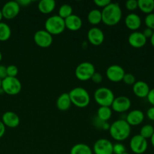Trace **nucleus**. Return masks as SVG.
Wrapping results in <instances>:
<instances>
[{
    "instance_id": "obj_29",
    "label": "nucleus",
    "mask_w": 154,
    "mask_h": 154,
    "mask_svg": "<svg viewBox=\"0 0 154 154\" xmlns=\"http://www.w3.org/2000/svg\"><path fill=\"white\" fill-rule=\"evenodd\" d=\"M154 133V128L152 125L150 124H146L141 127V130H140L139 135L142 136L143 138L145 139H148L152 137V135Z\"/></svg>"
},
{
    "instance_id": "obj_12",
    "label": "nucleus",
    "mask_w": 154,
    "mask_h": 154,
    "mask_svg": "<svg viewBox=\"0 0 154 154\" xmlns=\"http://www.w3.org/2000/svg\"><path fill=\"white\" fill-rule=\"evenodd\" d=\"M125 72L124 69L119 65H111L106 70V76L110 81L118 83L123 81Z\"/></svg>"
},
{
    "instance_id": "obj_21",
    "label": "nucleus",
    "mask_w": 154,
    "mask_h": 154,
    "mask_svg": "<svg viewBox=\"0 0 154 154\" xmlns=\"http://www.w3.org/2000/svg\"><path fill=\"white\" fill-rule=\"evenodd\" d=\"M57 108L58 110L61 111H66L71 108V105H72L71 102L70 97H69V93H62L57 99Z\"/></svg>"
},
{
    "instance_id": "obj_13",
    "label": "nucleus",
    "mask_w": 154,
    "mask_h": 154,
    "mask_svg": "<svg viewBox=\"0 0 154 154\" xmlns=\"http://www.w3.org/2000/svg\"><path fill=\"white\" fill-rule=\"evenodd\" d=\"M113 145L109 140L100 138L93 144V151L95 154H113Z\"/></svg>"
},
{
    "instance_id": "obj_8",
    "label": "nucleus",
    "mask_w": 154,
    "mask_h": 154,
    "mask_svg": "<svg viewBox=\"0 0 154 154\" xmlns=\"http://www.w3.org/2000/svg\"><path fill=\"white\" fill-rule=\"evenodd\" d=\"M33 39L37 46L42 48H48L52 45L53 43V35L45 29L38 30L35 32Z\"/></svg>"
},
{
    "instance_id": "obj_43",
    "label": "nucleus",
    "mask_w": 154,
    "mask_h": 154,
    "mask_svg": "<svg viewBox=\"0 0 154 154\" xmlns=\"http://www.w3.org/2000/svg\"><path fill=\"white\" fill-rule=\"evenodd\" d=\"M150 43H151L152 46L154 47V31H153V35H152V37L150 38Z\"/></svg>"
},
{
    "instance_id": "obj_28",
    "label": "nucleus",
    "mask_w": 154,
    "mask_h": 154,
    "mask_svg": "<svg viewBox=\"0 0 154 154\" xmlns=\"http://www.w3.org/2000/svg\"><path fill=\"white\" fill-rule=\"evenodd\" d=\"M72 14H73V8L72 6L69 4H63L59 8V12L57 15L65 20Z\"/></svg>"
},
{
    "instance_id": "obj_14",
    "label": "nucleus",
    "mask_w": 154,
    "mask_h": 154,
    "mask_svg": "<svg viewBox=\"0 0 154 154\" xmlns=\"http://www.w3.org/2000/svg\"><path fill=\"white\" fill-rule=\"evenodd\" d=\"M87 39L91 45L99 46L105 41V34L99 27L93 26L87 32Z\"/></svg>"
},
{
    "instance_id": "obj_22",
    "label": "nucleus",
    "mask_w": 154,
    "mask_h": 154,
    "mask_svg": "<svg viewBox=\"0 0 154 154\" xmlns=\"http://www.w3.org/2000/svg\"><path fill=\"white\" fill-rule=\"evenodd\" d=\"M56 5L54 0H41L38 4V9L42 14H49L54 11Z\"/></svg>"
},
{
    "instance_id": "obj_33",
    "label": "nucleus",
    "mask_w": 154,
    "mask_h": 154,
    "mask_svg": "<svg viewBox=\"0 0 154 154\" xmlns=\"http://www.w3.org/2000/svg\"><path fill=\"white\" fill-rule=\"evenodd\" d=\"M18 75V69L14 65H10L7 66V77L17 78Z\"/></svg>"
},
{
    "instance_id": "obj_2",
    "label": "nucleus",
    "mask_w": 154,
    "mask_h": 154,
    "mask_svg": "<svg viewBox=\"0 0 154 154\" xmlns=\"http://www.w3.org/2000/svg\"><path fill=\"white\" fill-rule=\"evenodd\" d=\"M131 126L126 120L120 119L110 125L109 133L111 138L117 141H123L127 139L131 134Z\"/></svg>"
},
{
    "instance_id": "obj_37",
    "label": "nucleus",
    "mask_w": 154,
    "mask_h": 154,
    "mask_svg": "<svg viewBox=\"0 0 154 154\" xmlns=\"http://www.w3.org/2000/svg\"><path fill=\"white\" fill-rule=\"evenodd\" d=\"M7 77V67L0 65V79L3 80Z\"/></svg>"
},
{
    "instance_id": "obj_36",
    "label": "nucleus",
    "mask_w": 154,
    "mask_h": 154,
    "mask_svg": "<svg viewBox=\"0 0 154 154\" xmlns=\"http://www.w3.org/2000/svg\"><path fill=\"white\" fill-rule=\"evenodd\" d=\"M90 80H92V81L95 83V84H100L102 81V75L100 73H99V72H96L93 74Z\"/></svg>"
},
{
    "instance_id": "obj_6",
    "label": "nucleus",
    "mask_w": 154,
    "mask_h": 154,
    "mask_svg": "<svg viewBox=\"0 0 154 154\" xmlns=\"http://www.w3.org/2000/svg\"><path fill=\"white\" fill-rule=\"evenodd\" d=\"M2 90L3 93L10 96H15L20 93L22 90V84L17 78L6 77L2 80Z\"/></svg>"
},
{
    "instance_id": "obj_39",
    "label": "nucleus",
    "mask_w": 154,
    "mask_h": 154,
    "mask_svg": "<svg viewBox=\"0 0 154 154\" xmlns=\"http://www.w3.org/2000/svg\"><path fill=\"white\" fill-rule=\"evenodd\" d=\"M143 35H144V37L146 38H150L153 35V30H152L151 29H149V28H146L144 29V31L142 32Z\"/></svg>"
},
{
    "instance_id": "obj_31",
    "label": "nucleus",
    "mask_w": 154,
    "mask_h": 154,
    "mask_svg": "<svg viewBox=\"0 0 154 154\" xmlns=\"http://www.w3.org/2000/svg\"><path fill=\"white\" fill-rule=\"evenodd\" d=\"M144 23L147 26V28L151 29L154 31V13L149 14L144 18Z\"/></svg>"
},
{
    "instance_id": "obj_46",
    "label": "nucleus",
    "mask_w": 154,
    "mask_h": 154,
    "mask_svg": "<svg viewBox=\"0 0 154 154\" xmlns=\"http://www.w3.org/2000/svg\"><path fill=\"white\" fill-rule=\"evenodd\" d=\"M2 52L0 51V62L2 61Z\"/></svg>"
},
{
    "instance_id": "obj_49",
    "label": "nucleus",
    "mask_w": 154,
    "mask_h": 154,
    "mask_svg": "<svg viewBox=\"0 0 154 154\" xmlns=\"http://www.w3.org/2000/svg\"><path fill=\"white\" fill-rule=\"evenodd\" d=\"M153 13H154V11H153Z\"/></svg>"
},
{
    "instance_id": "obj_4",
    "label": "nucleus",
    "mask_w": 154,
    "mask_h": 154,
    "mask_svg": "<svg viewBox=\"0 0 154 154\" xmlns=\"http://www.w3.org/2000/svg\"><path fill=\"white\" fill-rule=\"evenodd\" d=\"M45 29L52 35L61 34L66 29L65 20L59 15L49 17L45 23Z\"/></svg>"
},
{
    "instance_id": "obj_35",
    "label": "nucleus",
    "mask_w": 154,
    "mask_h": 154,
    "mask_svg": "<svg viewBox=\"0 0 154 154\" xmlns=\"http://www.w3.org/2000/svg\"><path fill=\"white\" fill-rule=\"evenodd\" d=\"M93 2L96 6H98L99 8H102L103 9L104 8L108 6L111 2L110 0H95Z\"/></svg>"
},
{
    "instance_id": "obj_3",
    "label": "nucleus",
    "mask_w": 154,
    "mask_h": 154,
    "mask_svg": "<svg viewBox=\"0 0 154 154\" xmlns=\"http://www.w3.org/2000/svg\"><path fill=\"white\" fill-rule=\"evenodd\" d=\"M72 104L80 108H86L90 102V96L86 89L83 87H75L69 93Z\"/></svg>"
},
{
    "instance_id": "obj_16",
    "label": "nucleus",
    "mask_w": 154,
    "mask_h": 154,
    "mask_svg": "<svg viewBox=\"0 0 154 154\" xmlns=\"http://www.w3.org/2000/svg\"><path fill=\"white\" fill-rule=\"evenodd\" d=\"M128 42L134 48H141L147 43V38L142 32L138 31L132 32L128 38Z\"/></svg>"
},
{
    "instance_id": "obj_40",
    "label": "nucleus",
    "mask_w": 154,
    "mask_h": 154,
    "mask_svg": "<svg viewBox=\"0 0 154 154\" xmlns=\"http://www.w3.org/2000/svg\"><path fill=\"white\" fill-rule=\"evenodd\" d=\"M147 117L149 120L154 121V107L152 106L147 111Z\"/></svg>"
},
{
    "instance_id": "obj_23",
    "label": "nucleus",
    "mask_w": 154,
    "mask_h": 154,
    "mask_svg": "<svg viewBox=\"0 0 154 154\" xmlns=\"http://www.w3.org/2000/svg\"><path fill=\"white\" fill-rule=\"evenodd\" d=\"M87 20L91 25L94 26L99 25L100 23L102 22V11L96 8L92 9L87 15Z\"/></svg>"
},
{
    "instance_id": "obj_34",
    "label": "nucleus",
    "mask_w": 154,
    "mask_h": 154,
    "mask_svg": "<svg viewBox=\"0 0 154 154\" xmlns=\"http://www.w3.org/2000/svg\"><path fill=\"white\" fill-rule=\"evenodd\" d=\"M125 7L129 11H133L138 8V1L137 0H128L125 3Z\"/></svg>"
},
{
    "instance_id": "obj_48",
    "label": "nucleus",
    "mask_w": 154,
    "mask_h": 154,
    "mask_svg": "<svg viewBox=\"0 0 154 154\" xmlns=\"http://www.w3.org/2000/svg\"><path fill=\"white\" fill-rule=\"evenodd\" d=\"M123 154H129V153H128V152L127 151H126V152H125V153H123Z\"/></svg>"
},
{
    "instance_id": "obj_10",
    "label": "nucleus",
    "mask_w": 154,
    "mask_h": 154,
    "mask_svg": "<svg viewBox=\"0 0 154 154\" xmlns=\"http://www.w3.org/2000/svg\"><path fill=\"white\" fill-rule=\"evenodd\" d=\"M3 18L6 20L14 19L20 11V6L17 1H9L2 8Z\"/></svg>"
},
{
    "instance_id": "obj_25",
    "label": "nucleus",
    "mask_w": 154,
    "mask_h": 154,
    "mask_svg": "<svg viewBox=\"0 0 154 154\" xmlns=\"http://www.w3.org/2000/svg\"><path fill=\"white\" fill-rule=\"evenodd\" d=\"M70 154H93V150L87 144L79 143L71 148Z\"/></svg>"
},
{
    "instance_id": "obj_15",
    "label": "nucleus",
    "mask_w": 154,
    "mask_h": 154,
    "mask_svg": "<svg viewBox=\"0 0 154 154\" xmlns=\"http://www.w3.org/2000/svg\"><path fill=\"white\" fill-rule=\"evenodd\" d=\"M2 122L5 126V127L17 128L20 125V117L17 114L13 111H6L2 117Z\"/></svg>"
},
{
    "instance_id": "obj_19",
    "label": "nucleus",
    "mask_w": 154,
    "mask_h": 154,
    "mask_svg": "<svg viewBox=\"0 0 154 154\" xmlns=\"http://www.w3.org/2000/svg\"><path fill=\"white\" fill-rule=\"evenodd\" d=\"M125 25L129 29L133 32L136 31L141 26V17L135 13L129 14L125 18Z\"/></svg>"
},
{
    "instance_id": "obj_26",
    "label": "nucleus",
    "mask_w": 154,
    "mask_h": 154,
    "mask_svg": "<svg viewBox=\"0 0 154 154\" xmlns=\"http://www.w3.org/2000/svg\"><path fill=\"white\" fill-rule=\"evenodd\" d=\"M112 116L111 107H99L97 111V118L102 122H107Z\"/></svg>"
},
{
    "instance_id": "obj_38",
    "label": "nucleus",
    "mask_w": 154,
    "mask_h": 154,
    "mask_svg": "<svg viewBox=\"0 0 154 154\" xmlns=\"http://www.w3.org/2000/svg\"><path fill=\"white\" fill-rule=\"evenodd\" d=\"M147 101L149 102V103L154 107V88L151 89V90H150V92H149L148 95H147Z\"/></svg>"
},
{
    "instance_id": "obj_24",
    "label": "nucleus",
    "mask_w": 154,
    "mask_h": 154,
    "mask_svg": "<svg viewBox=\"0 0 154 154\" xmlns=\"http://www.w3.org/2000/svg\"><path fill=\"white\" fill-rule=\"evenodd\" d=\"M138 8L146 14L153 13L154 11V0H138Z\"/></svg>"
},
{
    "instance_id": "obj_44",
    "label": "nucleus",
    "mask_w": 154,
    "mask_h": 154,
    "mask_svg": "<svg viewBox=\"0 0 154 154\" xmlns=\"http://www.w3.org/2000/svg\"><path fill=\"white\" fill-rule=\"evenodd\" d=\"M150 141H151L152 145H153V147H154V133H153V135H152L151 138H150Z\"/></svg>"
},
{
    "instance_id": "obj_20",
    "label": "nucleus",
    "mask_w": 154,
    "mask_h": 154,
    "mask_svg": "<svg viewBox=\"0 0 154 154\" xmlns=\"http://www.w3.org/2000/svg\"><path fill=\"white\" fill-rule=\"evenodd\" d=\"M65 25L66 29L72 32H76L81 29L82 27L83 22L81 18L76 14H72L65 19Z\"/></svg>"
},
{
    "instance_id": "obj_1",
    "label": "nucleus",
    "mask_w": 154,
    "mask_h": 154,
    "mask_svg": "<svg viewBox=\"0 0 154 154\" xmlns=\"http://www.w3.org/2000/svg\"><path fill=\"white\" fill-rule=\"evenodd\" d=\"M123 12L119 3L111 2L102 11V23L108 26H114L120 22Z\"/></svg>"
},
{
    "instance_id": "obj_9",
    "label": "nucleus",
    "mask_w": 154,
    "mask_h": 154,
    "mask_svg": "<svg viewBox=\"0 0 154 154\" xmlns=\"http://www.w3.org/2000/svg\"><path fill=\"white\" fill-rule=\"evenodd\" d=\"M131 150L135 154H143L145 153L148 147L147 140L140 135H135L131 138L129 142Z\"/></svg>"
},
{
    "instance_id": "obj_11",
    "label": "nucleus",
    "mask_w": 154,
    "mask_h": 154,
    "mask_svg": "<svg viewBox=\"0 0 154 154\" xmlns=\"http://www.w3.org/2000/svg\"><path fill=\"white\" fill-rule=\"evenodd\" d=\"M131 106H132V102L129 97L120 96L118 97H115L111 108L112 111L117 113H124L129 110Z\"/></svg>"
},
{
    "instance_id": "obj_42",
    "label": "nucleus",
    "mask_w": 154,
    "mask_h": 154,
    "mask_svg": "<svg viewBox=\"0 0 154 154\" xmlns=\"http://www.w3.org/2000/svg\"><path fill=\"white\" fill-rule=\"evenodd\" d=\"M5 133V126L3 124L2 120H0V138H2Z\"/></svg>"
},
{
    "instance_id": "obj_47",
    "label": "nucleus",
    "mask_w": 154,
    "mask_h": 154,
    "mask_svg": "<svg viewBox=\"0 0 154 154\" xmlns=\"http://www.w3.org/2000/svg\"><path fill=\"white\" fill-rule=\"evenodd\" d=\"M2 88V80L0 79V90H1Z\"/></svg>"
},
{
    "instance_id": "obj_45",
    "label": "nucleus",
    "mask_w": 154,
    "mask_h": 154,
    "mask_svg": "<svg viewBox=\"0 0 154 154\" xmlns=\"http://www.w3.org/2000/svg\"><path fill=\"white\" fill-rule=\"evenodd\" d=\"M3 18V15H2V11L0 10V23L2 22V20Z\"/></svg>"
},
{
    "instance_id": "obj_18",
    "label": "nucleus",
    "mask_w": 154,
    "mask_h": 154,
    "mask_svg": "<svg viewBox=\"0 0 154 154\" xmlns=\"http://www.w3.org/2000/svg\"><path fill=\"white\" fill-rule=\"evenodd\" d=\"M132 90H133L134 94L137 97L144 99V98H147L150 89L147 83H146L145 81H136L132 86Z\"/></svg>"
},
{
    "instance_id": "obj_5",
    "label": "nucleus",
    "mask_w": 154,
    "mask_h": 154,
    "mask_svg": "<svg viewBox=\"0 0 154 154\" xmlns=\"http://www.w3.org/2000/svg\"><path fill=\"white\" fill-rule=\"evenodd\" d=\"M114 99V93L108 87H99L94 93L95 101L100 107H111Z\"/></svg>"
},
{
    "instance_id": "obj_30",
    "label": "nucleus",
    "mask_w": 154,
    "mask_h": 154,
    "mask_svg": "<svg viewBox=\"0 0 154 154\" xmlns=\"http://www.w3.org/2000/svg\"><path fill=\"white\" fill-rule=\"evenodd\" d=\"M124 82L125 84L129 86H133L134 84L136 82V80H135V77L131 73H126L125 74L124 77L123 78V81Z\"/></svg>"
},
{
    "instance_id": "obj_17",
    "label": "nucleus",
    "mask_w": 154,
    "mask_h": 154,
    "mask_svg": "<svg viewBox=\"0 0 154 154\" xmlns=\"http://www.w3.org/2000/svg\"><path fill=\"white\" fill-rule=\"evenodd\" d=\"M144 120V114L142 111L138 109L132 110L126 115V121L129 126H138L143 123Z\"/></svg>"
},
{
    "instance_id": "obj_41",
    "label": "nucleus",
    "mask_w": 154,
    "mask_h": 154,
    "mask_svg": "<svg viewBox=\"0 0 154 154\" xmlns=\"http://www.w3.org/2000/svg\"><path fill=\"white\" fill-rule=\"evenodd\" d=\"M18 2V4L20 5V6H23V7H26V6L29 5L32 3L31 0H20V1H17Z\"/></svg>"
},
{
    "instance_id": "obj_32",
    "label": "nucleus",
    "mask_w": 154,
    "mask_h": 154,
    "mask_svg": "<svg viewBox=\"0 0 154 154\" xmlns=\"http://www.w3.org/2000/svg\"><path fill=\"white\" fill-rule=\"evenodd\" d=\"M126 152V148L121 143H116L113 145V154H123Z\"/></svg>"
},
{
    "instance_id": "obj_7",
    "label": "nucleus",
    "mask_w": 154,
    "mask_h": 154,
    "mask_svg": "<svg viewBox=\"0 0 154 154\" xmlns=\"http://www.w3.org/2000/svg\"><path fill=\"white\" fill-rule=\"evenodd\" d=\"M96 72V68L90 62H83L75 69V77L81 81H87L91 79L93 74Z\"/></svg>"
},
{
    "instance_id": "obj_27",
    "label": "nucleus",
    "mask_w": 154,
    "mask_h": 154,
    "mask_svg": "<svg viewBox=\"0 0 154 154\" xmlns=\"http://www.w3.org/2000/svg\"><path fill=\"white\" fill-rule=\"evenodd\" d=\"M11 29L5 23H0V42H5L11 38Z\"/></svg>"
}]
</instances>
